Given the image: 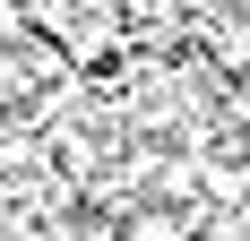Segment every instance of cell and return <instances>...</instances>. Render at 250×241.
Returning a JSON list of instances; mask_svg holds the SVG:
<instances>
[{
	"instance_id": "3957f363",
	"label": "cell",
	"mask_w": 250,
	"mask_h": 241,
	"mask_svg": "<svg viewBox=\"0 0 250 241\" xmlns=\"http://www.w3.org/2000/svg\"><path fill=\"white\" fill-rule=\"evenodd\" d=\"M233 224H242V241H250V198H242V207H233Z\"/></svg>"
},
{
	"instance_id": "7a4b0ae2",
	"label": "cell",
	"mask_w": 250,
	"mask_h": 241,
	"mask_svg": "<svg viewBox=\"0 0 250 241\" xmlns=\"http://www.w3.org/2000/svg\"><path fill=\"white\" fill-rule=\"evenodd\" d=\"M216 103H225V120H233V129H250V69L233 78V86H225V95H216Z\"/></svg>"
},
{
	"instance_id": "6da1fadb",
	"label": "cell",
	"mask_w": 250,
	"mask_h": 241,
	"mask_svg": "<svg viewBox=\"0 0 250 241\" xmlns=\"http://www.w3.org/2000/svg\"><path fill=\"white\" fill-rule=\"evenodd\" d=\"M69 241H129V224L112 216V207H78V224H69Z\"/></svg>"
}]
</instances>
